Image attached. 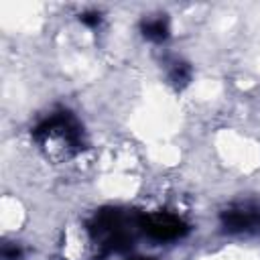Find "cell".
Here are the masks:
<instances>
[{
  "mask_svg": "<svg viewBox=\"0 0 260 260\" xmlns=\"http://www.w3.org/2000/svg\"><path fill=\"white\" fill-rule=\"evenodd\" d=\"M144 35L152 41H162L167 37V24L162 18H154V20H146L144 22Z\"/></svg>",
  "mask_w": 260,
  "mask_h": 260,
  "instance_id": "3",
  "label": "cell"
},
{
  "mask_svg": "<svg viewBox=\"0 0 260 260\" xmlns=\"http://www.w3.org/2000/svg\"><path fill=\"white\" fill-rule=\"evenodd\" d=\"M223 223L230 232H258L260 230V209L254 207H238L225 213Z\"/></svg>",
  "mask_w": 260,
  "mask_h": 260,
  "instance_id": "1",
  "label": "cell"
},
{
  "mask_svg": "<svg viewBox=\"0 0 260 260\" xmlns=\"http://www.w3.org/2000/svg\"><path fill=\"white\" fill-rule=\"evenodd\" d=\"M146 228H148L150 236H154V238H158V240L175 238V236H179V232H181L179 219H175V217H171V215H154V217L148 219Z\"/></svg>",
  "mask_w": 260,
  "mask_h": 260,
  "instance_id": "2",
  "label": "cell"
}]
</instances>
